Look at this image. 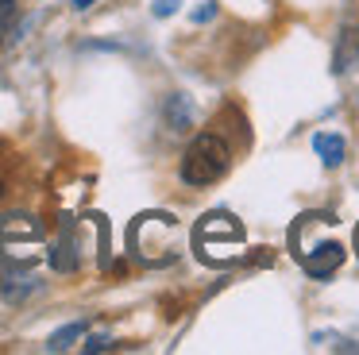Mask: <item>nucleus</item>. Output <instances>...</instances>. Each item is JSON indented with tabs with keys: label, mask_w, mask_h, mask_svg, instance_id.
<instances>
[{
	"label": "nucleus",
	"mask_w": 359,
	"mask_h": 355,
	"mask_svg": "<svg viewBox=\"0 0 359 355\" xmlns=\"http://www.w3.org/2000/svg\"><path fill=\"white\" fill-rule=\"evenodd\" d=\"M355 255H359V228H355Z\"/></svg>",
	"instance_id": "obj_12"
},
{
	"label": "nucleus",
	"mask_w": 359,
	"mask_h": 355,
	"mask_svg": "<svg viewBox=\"0 0 359 355\" xmlns=\"http://www.w3.org/2000/svg\"><path fill=\"white\" fill-rule=\"evenodd\" d=\"M97 0H74V8H78V12H86V8H93Z\"/></svg>",
	"instance_id": "obj_11"
},
{
	"label": "nucleus",
	"mask_w": 359,
	"mask_h": 355,
	"mask_svg": "<svg viewBox=\"0 0 359 355\" xmlns=\"http://www.w3.org/2000/svg\"><path fill=\"white\" fill-rule=\"evenodd\" d=\"M212 15H217V8L205 4V8H197V12H194V20H197V23H205V20H212Z\"/></svg>",
	"instance_id": "obj_10"
},
{
	"label": "nucleus",
	"mask_w": 359,
	"mask_h": 355,
	"mask_svg": "<svg viewBox=\"0 0 359 355\" xmlns=\"http://www.w3.org/2000/svg\"><path fill=\"white\" fill-rule=\"evenodd\" d=\"M243 251V228L232 216H205L197 228V255L209 262H228Z\"/></svg>",
	"instance_id": "obj_2"
},
{
	"label": "nucleus",
	"mask_w": 359,
	"mask_h": 355,
	"mask_svg": "<svg viewBox=\"0 0 359 355\" xmlns=\"http://www.w3.org/2000/svg\"><path fill=\"white\" fill-rule=\"evenodd\" d=\"M178 4H182V0H155V8H151V12L163 20V15H174V12H178Z\"/></svg>",
	"instance_id": "obj_8"
},
{
	"label": "nucleus",
	"mask_w": 359,
	"mask_h": 355,
	"mask_svg": "<svg viewBox=\"0 0 359 355\" xmlns=\"http://www.w3.org/2000/svg\"><path fill=\"white\" fill-rule=\"evenodd\" d=\"M232 166V147L217 135V131H201L194 135V143L186 147V159H182V182L189 185H212L228 174Z\"/></svg>",
	"instance_id": "obj_1"
},
{
	"label": "nucleus",
	"mask_w": 359,
	"mask_h": 355,
	"mask_svg": "<svg viewBox=\"0 0 359 355\" xmlns=\"http://www.w3.org/2000/svg\"><path fill=\"white\" fill-rule=\"evenodd\" d=\"M302 262L313 278H328L344 262V247L336 243V239H328V243H317L313 251H302Z\"/></svg>",
	"instance_id": "obj_4"
},
{
	"label": "nucleus",
	"mask_w": 359,
	"mask_h": 355,
	"mask_svg": "<svg viewBox=\"0 0 359 355\" xmlns=\"http://www.w3.org/2000/svg\"><path fill=\"white\" fill-rule=\"evenodd\" d=\"M166 123H170V131H189L194 128V105H189L186 93H174V97L166 100Z\"/></svg>",
	"instance_id": "obj_6"
},
{
	"label": "nucleus",
	"mask_w": 359,
	"mask_h": 355,
	"mask_svg": "<svg viewBox=\"0 0 359 355\" xmlns=\"http://www.w3.org/2000/svg\"><path fill=\"white\" fill-rule=\"evenodd\" d=\"M313 151L320 154L325 166H340L344 154H348V143H344V135H336V131H317V135H313Z\"/></svg>",
	"instance_id": "obj_5"
},
{
	"label": "nucleus",
	"mask_w": 359,
	"mask_h": 355,
	"mask_svg": "<svg viewBox=\"0 0 359 355\" xmlns=\"http://www.w3.org/2000/svg\"><path fill=\"white\" fill-rule=\"evenodd\" d=\"M132 239H135V255H140V259H151V262L170 259L174 243H178V224H174L170 216H151V224H147V216H143V220L135 224Z\"/></svg>",
	"instance_id": "obj_3"
},
{
	"label": "nucleus",
	"mask_w": 359,
	"mask_h": 355,
	"mask_svg": "<svg viewBox=\"0 0 359 355\" xmlns=\"http://www.w3.org/2000/svg\"><path fill=\"white\" fill-rule=\"evenodd\" d=\"M81 332H86V324H81V321H74V324H66V328H58L55 336L47 340V351H66V347H70L74 340L81 336Z\"/></svg>",
	"instance_id": "obj_7"
},
{
	"label": "nucleus",
	"mask_w": 359,
	"mask_h": 355,
	"mask_svg": "<svg viewBox=\"0 0 359 355\" xmlns=\"http://www.w3.org/2000/svg\"><path fill=\"white\" fill-rule=\"evenodd\" d=\"M101 347H109V336H89V344H86V351H101Z\"/></svg>",
	"instance_id": "obj_9"
}]
</instances>
